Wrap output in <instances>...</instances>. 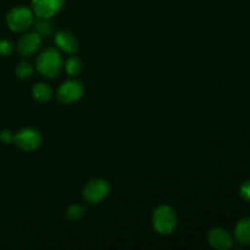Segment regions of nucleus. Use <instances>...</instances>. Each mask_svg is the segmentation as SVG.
<instances>
[{
	"mask_svg": "<svg viewBox=\"0 0 250 250\" xmlns=\"http://www.w3.org/2000/svg\"><path fill=\"white\" fill-rule=\"evenodd\" d=\"M63 66L62 55L55 48H48L37 58V71L45 78H55Z\"/></svg>",
	"mask_w": 250,
	"mask_h": 250,
	"instance_id": "obj_1",
	"label": "nucleus"
},
{
	"mask_svg": "<svg viewBox=\"0 0 250 250\" xmlns=\"http://www.w3.org/2000/svg\"><path fill=\"white\" fill-rule=\"evenodd\" d=\"M14 142L21 150L32 151L41 146L42 142H43V137H42L41 132L38 129L26 127V128L20 129L15 134Z\"/></svg>",
	"mask_w": 250,
	"mask_h": 250,
	"instance_id": "obj_4",
	"label": "nucleus"
},
{
	"mask_svg": "<svg viewBox=\"0 0 250 250\" xmlns=\"http://www.w3.org/2000/svg\"><path fill=\"white\" fill-rule=\"evenodd\" d=\"M0 141L5 144L11 143V142H14V134L10 131H2L1 133H0Z\"/></svg>",
	"mask_w": 250,
	"mask_h": 250,
	"instance_id": "obj_19",
	"label": "nucleus"
},
{
	"mask_svg": "<svg viewBox=\"0 0 250 250\" xmlns=\"http://www.w3.org/2000/svg\"><path fill=\"white\" fill-rule=\"evenodd\" d=\"M15 72H16L17 77H20L21 80H27V78L32 77L34 72V67L27 61H22L15 68Z\"/></svg>",
	"mask_w": 250,
	"mask_h": 250,
	"instance_id": "obj_15",
	"label": "nucleus"
},
{
	"mask_svg": "<svg viewBox=\"0 0 250 250\" xmlns=\"http://www.w3.org/2000/svg\"><path fill=\"white\" fill-rule=\"evenodd\" d=\"M234 238L237 243L241 246H249L250 244V217H244L239 220L234 229Z\"/></svg>",
	"mask_w": 250,
	"mask_h": 250,
	"instance_id": "obj_11",
	"label": "nucleus"
},
{
	"mask_svg": "<svg viewBox=\"0 0 250 250\" xmlns=\"http://www.w3.org/2000/svg\"><path fill=\"white\" fill-rule=\"evenodd\" d=\"M65 68L68 76H71V77H77V76L82 72V61L78 58H76V56H71V58L67 59V61H66Z\"/></svg>",
	"mask_w": 250,
	"mask_h": 250,
	"instance_id": "obj_14",
	"label": "nucleus"
},
{
	"mask_svg": "<svg viewBox=\"0 0 250 250\" xmlns=\"http://www.w3.org/2000/svg\"><path fill=\"white\" fill-rule=\"evenodd\" d=\"M208 241L212 248L217 250H227L233 246V239L231 234L224 229H211L208 233Z\"/></svg>",
	"mask_w": 250,
	"mask_h": 250,
	"instance_id": "obj_9",
	"label": "nucleus"
},
{
	"mask_svg": "<svg viewBox=\"0 0 250 250\" xmlns=\"http://www.w3.org/2000/svg\"><path fill=\"white\" fill-rule=\"evenodd\" d=\"M85 214V208L81 204H73L66 211V216L71 221H77V220L82 219L83 215Z\"/></svg>",
	"mask_w": 250,
	"mask_h": 250,
	"instance_id": "obj_16",
	"label": "nucleus"
},
{
	"mask_svg": "<svg viewBox=\"0 0 250 250\" xmlns=\"http://www.w3.org/2000/svg\"><path fill=\"white\" fill-rule=\"evenodd\" d=\"M65 0H32V11L38 19H51L63 7Z\"/></svg>",
	"mask_w": 250,
	"mask_h": 250,
	"instance_id": "obj_7",
	"label": "nucleus"
},
{
	"mask_svg": "<svg viewBox=\"0 0 250 250\" xmlns=\"http://www.w3.org/2000/svg\"><path fill=\"white\" fill-rule=\"evenodd\" d=\"M153 226L155 231L163 236L172 233L177 226V215L175 210L167 205L156 208L153 214Z\"/></svg>",
	"mask_w": 250,
	"mask_h": 250,
	"instance_id": "obj_2",
	"label": "nucleus"
},
{
	"mask_svg": "<svg viewBox=\"0 0 250 250\" xmlns=\"http://www.w3.org/2000/svg\"><path fill=\"white\" fill-rule=\"evenodd\" d=\"M14 49H15L14 44H12L10 41H6V39L0 41V55L1 56L10 55V54L14 51Z\"/></svg>",
	"mask_w": 250,
	"mask_h": 250,
	"instance_id": "obj_17",
	"label": "nucleus"
},
{
	"mask_svg": "<svg viewBox=\"0 0 250 250\" xmlns=\"http://www.w3.org/2000/svg\"><path fill=\"white\" fill-rule=\"evenodd\" d=\"M54 41H55L58 48H60L61 50L67 54H75L78 50V48H80L77 38L71 32L67 31L56 32Z\"/></svg>",
	"mask_w": 250,
	"mask_h": 250,
	"instance_id": "obj_10",
	"label": "nucleus"
},
{
	"mask_svg": "<svg viewBox=\"0 0 250 250\" xmlns=\"http://www.w3.org/2000/svg\"><path fill=\"white\" fill-rule=\"evenodd\" d=\"M7 26L14 32H24L33 26L34 14L26 6H16L6 16Z\"/></svg>",
	"mask_w": 250,
	"mask_h": 250,
	"instance_id": "obj_3",
	"label": "nucleus"
},
{
	"mask_svg": "<svg viewBox=\"0 0 250 250\" xmlns=\"http://www.w3.org/2000/svg\"><path fill=\"white\" fill-rule=\"evenodd\" d=\"M239 194L247 202H250V180L246 181L243 185L241 186V189H239Z\"/></svg>",
	"mask_w": 250,
	"mask_h": 250,
	"instance_id": "obj_18",
	"label": "nucleus"
},
{
	"mask_svg": "<svg viewBox=\"0 0 250 250\" xmlns=\"http://www.w3.org/2000/svg\"><path fill=\"white\" fill-rule=\"evenodd\" d=\"M110 189L111 188H110V185L107 181L100 180V178L92 180L83 188V198L88 203L98 204V203L103 202L109 195Z\"/></svg>",
	"mask_w": 250,
	"mask_h": 250,
	"instance_id": "obj_5",
	"label": "nucleus"
},
{
	"mask_svg": "<svg viewBox=\"0 0 250 250\" xmlns=\"http://www.w3.org/2000/svg\"><path fill=\"white\" fill-rule=\"evenodd\" d=\"M34 24V29L42 38H48L54 33V24L49 21V19H39Z\"/></svg>",
	"mask_w": 250,
	"mask_h": 250,
	"instance_id": "obj_13",
	"label": "nucleus"
},
{
	"mask_svg": "<svg viewBox=\"0 0 250 250\" xmlns=\"http://www.w3.org/2000/svg\"><path fill=\"white\" fill-rule=\"evenodd\" d=\"M84 93V85L78 80H70L63 82L58 89V99L62 104H72L78 102Z\"/></svg>",
	"mask_w": 250,
	"mask_h": 250,
	"instance_id": "obj_6",
	"label": "nucleus"
},
{
	"mask_svg": "<svg viewBox=\"0 0 250 250\" xmlns=\"http://www.w3.org/2000/svg\"><path fill=\"white\" fill-rule=\"evenodd\" d=\"M32 95L39 103H46L53 98V88L46 83H37L32 89Z\"/></svg>",
	"mask_w": 250,
	"mask_h": 250,
	"instance_id": "obj_12",
	"label": "nucleus"
},
{
	"mask_svg": "<svg viewBox=\"0 0 250 250\" xmlns=\"http://www.w3.org/2000/svg\"><path fill=\"white\" fill-rule=\"evenodd\" d=\"M42 44V37L37 32H28L20 38L17 50L22 56H29L36 53Z\"/></svg>",
	"mask_w": 250,
	"mask_h": 250,
	"instance_id": "obj_8",
	"label": "nucleus"
}]
</instances>
